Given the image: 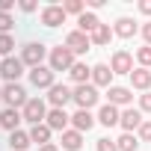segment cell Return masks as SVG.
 <instances>
[{
	"mask_svg": "<svg viewBox=\"0 0 151 151\" xmlns=\"http://www.w3.org/2000/svg\"><path fill=\"white\" fill-rule=\"evenodd\" d=\"M47 101H42V98H30L27 104H24V110H21V116H24V122H30V127H36V124H45V119H47Z\"/></svg>",
	"mask_w": 151,
	"mask_h": 151,
	"instance_id": "obj_1",
	"label": "cell"
},
{
	"mask_svg": "<svg viewBox=\"0 0 151 151\" xmlns=\"http://www.w3.org/2000/svg\"><path fill=\"white\" fill-rule=\"evenodd\" d=\"M47 65H50L53 74H56V71H71L74 53H71L65 45H56V47H50V53H47Z\"/></svg>",
	"mask_w": 151,
	"mask_h": 151,
	"instance_id": "obj_2",
	"label": "cell"
},
{
	"mask_svg": "<svg viewBox=\"0 0 151 151\" xmlns=\"http://www.w3.org/2000/svg\"><path fill=\"white\" fill-rule=\"evenodd\" d=\"M50 50L42 45V42H27L24 47H21V62L24 65H30V68H39L42 62H45V56H47Z\"/></svg>",
	"mask_w": 151,
	"mask_h": 151,
	"instance_id": "obj_3",
	"label": "cell"
},
{
	"mask_svg": "<svg viewBox=\"0 0 151 151\" xmlns=\"http://www.w3.org/2000/svg\"><path fill=\"white\" fill-rule=\"evenodd\" d=\"M98 86H92V83H83V86H74V104H77V110H92L95 104H98Z\"/></svg>",
	"mask_w": 151,
	"mask_h": 151,
	"instance_id": "obj_4",
	"label": "cell"
},
{
	"mask_svg": "<svg viewBox=\"0 0 151 151\" xmlns=\"http://www.w3.org/2000/svg\"><path fill=\"white\" fill-rule=\"evenodd\" d=\"M27 101H30V98H27V89H24L21 83H6V86H3V104H6V107L24 110Z\"/></svg>",
	"mask_w": 151,
	"mask_h": 151,
	"instance_id": "obj_5",
	"label": "cell"
},
{
	"mask_svg": "<svg viewBox=\"0 0 151 151\" xmlns=\"http://www.w3.org/2000/svg\"><path fill=\"white\" fill-rule=\"evenodd\" d=\"M24 62H21V56H6L3 62H0V77H3L6 83H18L21 80V74H24Z\"/></svg>",
	"mask_w": 151,
	"mask_h": 151,
	"instance_id": "obj_6",
	"label": "cell"
},
{
	"mask_svg": "<svg viewBox=\"0 0 151 151\" xmlns=\"http://www.w3.org/2000/svg\"><path fill=\"white\" fill-rule=\"evenodd\" d=\"M74 98V89H68L65 83H56V86H50L47 89V104L53 107V110H65V104Z\"/></svg>",
	"mask_w": 151,
	"mask_h": 151,
	"instance_id": "obj_7",
	"label": "cell"
},
{
	"mask_svg": "<svg viewBox=\"0 0 151 151\" xmlns=\"http://www.w3.org/2000/svg\"><path fill=\"white\" fill-rule=\"evenodd\" d=\"M30 83H33L36 89H50V86H56V74L50 71V65L30 68Z\"/></svg>",
	"mask_w": 151,
	"mask_h": 151,
	"instance_id": "obj_8",
	"label": "cell"
},
{
	"mask_svg": "<svg viewBox=\"0 0 151 151\" xmlns=\"http://www.w3.org/2000/svg\"><path fill=\"white\" fill-rule=\"evenodd\" d=\"M65 47L77 56V53H86V50L92 47V39H89L86 33H80V30H71V33L65 36Z\"/></svg>",
	"mask_w": 151,
	"mask_h": 151,
	"instance_id": "obj_9",
	"label": "cell"
},
{
	"mask_svg": "<svg viewBox=\"0 0 151 151\" xmlns=\"http://www.w3.org/2000/svg\"><path fill=\"white\" fill-rule=\"evenodd\" d=\"M133 101V89L130 86H110L107 89V104L113 107H127Z\"/></svg>",
	"mask_w": 151,
	"mask_h": 151,
	"instance_id": "obj_10",
	"label": "cell"
},
{
	"mask_svg": "<svg viewBox=\"0 0 151 151\" xmlns=\"http://www.w3.org/2000/svg\"><path fill=\"white\" fill-rule=\"evenodd\" d=\"M45 124L50 127V130H59V133H65L68 127H71V116L65 113V110H47V119H45Z\"/></svg>",
	"mask_w": 151,
	"mask_h": 151,
	"instance_id": "obj_11",
	"label": "cell"
},
{
	"mask_svg": "<svg viewBox=\"0 0 151 151\" xmlns=\"http://www.w3.org/2000/svg\"><path fill=\"white\" fill-rule=\"evenodd\" d=\"M110 68H113V74H127V77H130V71H133V56H130L127 50H116L113 59H110Z\"/></svg>",
	"mask_w": 151,
	"mask_h": 151,
	"instance_id": "obj_12",
	"label": "cell"
},
{
	"mask_svg": "<svg viewBox=\"0 0 151 151\" xmlns=\"http://www.w3.org/2000/svg\"><path fill=\"white\" fill-rule=\"evenodd\" d=\"M21 122H24L21 110H12V107H3V110H0V127H3V130L15 133V130H21V127H18Z\"/></svg>",
	"mask_w": 151,
	"mask_h": 151,
	"instance_id": "obj_13",
	"label": "cell"
},
{
	"mask_svg": "<svg viewBox=\"0 0 151 151\" xmlns=\"http://www.w3.org/2000/svg\"><path fill=\"white\" fill-rule=\"evenodd\" d=\"M42 24L45 27H59V24H65V9L62 6H56V3H50V6H45L42 9Z\"/></svg>",
	"mask_w": 151,
	"mask_h": 151,
	"instance_id": "obj_14",
	"label": "cell"
},
{
	"mask_svg": "<svg viewBox=\"0 0 151 151\" xmlns=\"http://www.w3.org/2000/svg\"><path fill=\"white\" fill-rule=\"evenodd\" d=\"M98 124H104V127H116L119 122H122V110L119 107H113V104H104V107H98Z\"/></svg>",
	"mask_w": 151,
	"mask_h": 151,
	"instance_id": "obj_15",
	"label": "cell"
},
{
	"mask_svg": "<svg viewBox=\"0 0 151 151\" xmlns=\"http://www.w3.org/2000/svg\"><path fill=\"white\" fill-rule=\"evenodd\" d=\"M142 122H145V119H142V113H139V110H133V107H124V110H122V122H119V124H122V130H124V133L139 130V124H142Z\"/></svg>",
	"mask_w": 151,
	"mask_h": 151,
	"instance_id": "obj_16",
	"label": "cell"
},
{
	"mask_svg": "<svg viewBox=\"0 0 151 151\" xmlns=\"http://www.w3.org/2000/svg\"><path fill=\"white\" fill-rule=\"evenodd\" d=\"M92 86H113V68L107 65V62H98V65H92Z\"/></svg>",
	"mask_w": 151,
	"mask_h": 151,
	"instance_id": "obj_17",
	"label": "cell"
},
{
	"mask_svg": "<svg viewBox=\"0 0 151 151\" xmlns=\"http://www.w3.org/2000/svg\"><path fill=\"white\" fill-rule=\"evenodd\" d=\"M130 89H139V92L151 89V68H133L130 71Z\"/></svg>",
	"mask_w": 151,
	"mask_h": 151,
	"instance_id": "obj_18",
	"label": "cell"
},
{
	"mask_svg": "<svg viewBox=\"0 0 151 151\" xmlns=\"http://www.w3.org/2000/svg\"><path fill=\"white\" fill-rule=\"evenodd\" d=\"M95 122H98V119H95L89 110H77V113L71 116V127H74V130H80V133L92 130V124H95Z\"/></svg>",
	"mask_w": 151,
	"mask_h": 151,
	"instance_id": "obj_19",
	"label": "cell"
},
{
	"mask_svg": "<svg viewBox=\"0 0 151 151\" xmlns=\"http://www.w3.org/2000/svg\"><path fill=\"white\" fill-rule=\"evenodd\" d=\"M59 142H62V151H80V148H83V133L74 130V127H68Z\"/></svg>",
	"mask_w": 151,
	"mask_h": 151,
	"instance_id": "obj_20",
	"label": "cell"
},
{
	"mask_svg": "<svg viewBox=\"0 0 151 151\" xmlns=\"http://www.w3.org/2000/svg\"><path fill=\"white\" fill-rule=\"evenodd\" d=\"M68 77L77 83V86H83V83H92V68L86 65V62H74L71 65V71H68Z\"/></svg>",
	"mask_w": 151,
	"mask_h": 151,
	"instance_id": "obj_21",
	"label": "cell"
},
{
	"mask_svg": "<svg viewBox=\"0 0 151 151\" xmlns=\"http://www.w3.org/2000/svg\"><path fill=\"white\" fill-rule=\"evenodd\" d=\"M98 27H101V21H98V15H95V12H83V15L77 18V30H80V33H86V36H92Z\"/></svg>",
	"mask_w": 151,
	"mask_h": 151,
	"instance_id": "obj_22",
	"label": "cell"
},
{
	"mask_svg": "<svg viewBox=\"0 0 151 151\" xmlns=\"http://www.w3.org/2000/svg\"><path fill=\"white\" fill-rule=\"evenodd\" d=\"M136 30H139V27H136V21H133V18H119V21H116V27H113V33H116V36H122V39L136 36Z\"/></svg>",
	"mask_w": 151,
	"mask_h": 151,
	"instance_id": "obj_23",
	"label": "cell"
},
{
	"mask_svg": "<svg viewBox=\"0 0 151 151\" xmlns=\"http://www.w3.org/2000/svg\"><path fill=\"white\" fill-rule=\"evenodd\" d=\"M30 130H15V133H9V148L12 151H27L30 148Z\"/></svg>",
	"mask_w": 151,
	"mask_h": 151,
	"instance_id": "obj_24",
	"label": "cell"
},
{
	"mask_svg": "<svg viewBox=\"0 0 151 151\" xmlns=\"http://www.w3.org/2000/svg\"><path fill=\"white\" fill-rule=\"evenodd\" d=\"M50 133H53V130H50L47 124H36V127H30V139H33L39 148H42V145H50Z\"/></svg>",
	"mask_w": 151,
	"mask_h": 151,
	"instance_id": "obj_25",
	"label": "cell"
},
{
	"mask_svg": "<svg viewBox=\"0 0 151 151\" xmlns=\"http://www.w3.org/2000/svg\"><path fill=\"white\" fill-rule=\"evenodd\" d=\"M113 36H116V33H113V27H110V24H101V27H98L89 39H92V45L104 47V45H110V39H113Z\"/></svg>",
	"mask_w": 151,
	"mask_h": 151,
	"instance_id": "obj_26",
	"label": "cell"
},
{
	"mask_svg": "<svg viewBox=\"0 0 151 151\" xmlns=\"http://www.w3.org/2000/svg\"><path fill=\"white\" fill-rule=\"evenodd\" d=\"M116 145H119V151H139V136L136 133H122L116 139Z\"/></svg>",
	"mask_w": 151,
	"mask_h": 151,
	"instance_id": "obj_27",
	"label": "cell"
},
{
	"mask_svg": "<svg viewBox=\"0 0 151 151\" xmlns=\"http://www.w3.org/2000/svg\"><path fill=\"white\" fill-rule=\"evenodd\" d=\"M12 50H15V36L12 33H6V36H0V56H12Z\"/></svg>",
	"mask_w": 151,
	"mask_h": 151,
	"instance_id": "obj_28",
	"label": "cell"
},
{
	"mask_svg": "<svg viewBox=\"0 0 151 151\" xmlns=\"http://www.w3.org/2000/svg\"><path fill=\"white\" fill-rule=\"evenodd\" d=\"M136 62H139V68H151V47L148 45L136 47Z\"/></svg>",
	"mask_w": 151,
	"mask_h": 151,
	"instance_id": "obj_29",
	"label": "cell"
},
{
	"mask_svg": "<svg viewBox=\"0 0 151 151\" xmlns=\"http://www.w3.org/2000/svg\"><path fill=\"white\" fill-rule=\"evenodd\" d=\"M62 9H65V15H77V18L86 12V6L80 3V0H68V3H62Z\"/></svg>",
	"mask_w": 151,
	"mask_h": 151,
	"instance_id": "obj_30",
	"label": "cell"
},
{
	"mask_svg": "<svg viewBox=\"0 0 151 151\" xmlns=\"http://www.w3.org/2000/svg\"><path fill=\"white\" fill-rule=\"evenodd\" d=\"M95 151H119V145H116V139H110V136H101V139L95 142Z\"/></svg>",
	"mask_w": 151,
	"mask_h": 151,
	"instance_id": "obj_31",
	"label": "cell"
},
{
	"mask_svg": "<svg viewBox=\"0 0 151 151\" xmlns=\"http://www.w3.org/2000/svg\"><path fill=\"white\" fill-rule=\"evenodd\" d=\"M12 27H15V18H12V15H6V12H0V36H6Z\"/></svg>",
	"mask_w": 151,
	"mask_h": 151,
	"instance_id": "obj_32",
	"label": "cell"
},
{
	"mask_svg": "<svg viewBox=\"0 0 151 151\" xmlns=\"http://www.w3.org/2000/svg\"><path fill=\"white\" fill-rule=\"evenodd\" d=\"M136 136H139V142H151V122H142L139 130H136Z\"/></svg>",
	"mask_w": 151,
	"mask_h": 151,
	"instance_id": "obj_33",
	"label": "cell"
},
{
	"mask_svg": "<svg viewBox=\"0 0 151 151\" xmlns=\"http://www.w3.org/2000/svg\"><path fill=\"white\" fill-rule=\"evenodd\" d=\"M139 113H151V92L139 95Z\"/></svg>",
	"mask_w": 151,
	"mask_h": 151,
	"instance_id": "obj_34",
	"label": "cell"
},
{
	"mask_svg": "<svg viewBox=\"0 0 151 151\" xmlns=\"http://www.w3.org/2000/svg\"><path fill=\"white\" fill-rule=\"evenodd\" d=\"M18 9H21V12H27V15H33V12L39 9V3H33V0H21V3H18Z\"/></svg>",
	"mask_w": 151,
	"mask_h": 151,
	"instance_id": "obj_35",
	"label": "cell"
},
{
	"mask_svg": "<svg viewBox=\"0 0 151 151\" xmlns=\"http://www.w3.org/2000/svg\"><path fill=\"white\" fill-rule=\"evenodd\" d=\"M142 39H145V45L151 47V21H148V24H142Z\"/></svg>",
	"mask_w": 151,
	"mask_h": 151,
	"instance_id": "obj_36",
	"label": "cell"
},
{
	"mask_svg": "<svg viewBox=\"0 0 151 151\" xmlns=\"http://www.w3.org/2000/svg\"><path fill=\"white\" fill-rule=\"evenodd\" d=\"M12 9H15V0H0V12H6V15H9Z\"/></svg>",
	"mask_w": 151,
	"mask_h": 151,
	"instance_id": "obj_37",
	"label": "cell"
},
{
	"mask_svg": "<svg viewBox=\"0 0 151 151\" xmlns=\"http://www.w3.org/2000/svg\"><path fill=\"white\" fill-rule=\"evenodd\" d=\"M139 12H142V15H151V0H142V3H139Z\"/></svg>",
	"mask_w": 151,
	"mask_h": 151,
	"instance_id": "obj_38",
	"label": "cell"
},
{
	"mask_svg": "<svg viewBox=\"0 0 151 151\" xmlns=\"http://www.w3.org/2000/svg\"><path fill=\"white\" fill-rule=\"evenodd\" d=\"M39 151H59V145H53V142H50V145H42Z\"/></svg>",
	"mask_w": 151,
	"mask_h": 151,
	"instance_id": "obj_39",
	"label": "cell"
},
{
	"mask_svg": "<svg viewBox=\"0 0 151 151\" xmlns=\"http://www.w3.org/2000/svg\"><path fill=\"white\" fill-rule=\"evenodd\" d=\"M0 101H3V86H0Z\"/></svg>",
	"mask_w": 151,
	"mask_h": 151,
	"instance_id": "obj_40",
	"label": "cell"
},
{
	"mask_svg": "<svg viewBox=\"0 0 151 151\" xmlns=\"http://www.w3.org/2000/svg\"><path fill=\"white\" fill-rule=\"evenodd\" d=\"M0 62H3V56H0Z\"/></svg>",
	"mask_w": 151,
	"mask_h": 151,
	"instance_id": "obj_41",
	"label": "cell"
}]
</instances>
